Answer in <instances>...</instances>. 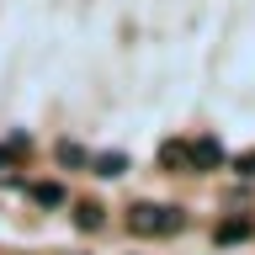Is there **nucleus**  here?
Instances as JSON below:
<instances>
[{"label": "nucleus", "mask_w": 255, "mask_h": 255, "mask_svg": "<svg viewBox=\"0 0 255 255\" xmlns=\"http://www.w3.org/2000/svg\"><path fill=\"white\" fill-rule=\"evenodd\" d=\"M59 165H64V170H80V165L91 170V154H85L75 138H64V143H59Z\"/></svg>", "instance_id": "0eeeda50"}, {"label": "nucleus", "mask_w": 255, "mask_h": 255, "mask_svg": "<svg viewBox=\"0 0 255 255\" xmlns=\"http://www.w3.org/2000/svg\"><path fill=\"white\" fill-rule=\"evenodd\" d=\"M255 234V218H223L218 229H213V245H239V239Z\"/></svg>", "instance_id": "20e7f679"}, {"label": "nucleus", "mask_w": 255, "mask_h": 255, "mask_svg": "<svg viewBox=\"0 0 255 255\" xmlns=\"http://www.w3.org/2000/svg\"><path fill=\"white\" fill-rule=\"evenodd\" d=\"M75 229H101V207H96V202H80L75 207Z\"/></svg>", "instance_id": "6e6552de"}, {"label": "nucleus", "mask_w": 255, "mask_h": 255, "mask_svg": "<svg viewBox=\"0 0 255 255\" xmlns=\"http://www.w3.org/2000/svg\"><path fill=\"white\" fill-rule=\"evenodd\" d=\"M27 197H32L37 207H64V186H59V181H37Z\"/></svg>", "instance_id": "423d86ee"}, {"label": "nucleus", "mask_w": 255, "mask_h": 255, "mask_svg": "<svg viewBox=\"0 0 255 255\" xmlns=\"http://www.w3.org/2000/svg\"><path fill=\"white\" fill-rule=\"evenodd\" d=\"M186 159H191V175H207V170H218L229 154H223V143L213 133H197V138H186Z\"/></svg>", "instance_id": "f03ea898"}, {"label": "nucleus", "mask_w": 255, "mask_h": 255, "mask_svg": "<svg viewBox=\"0 0 255 255\" xmlns=\"http://www.w3.org/2000/svg\"><path fill=\"white\" fill-rule=\"evenodd\" d=\"M159 165H165V170H186L191 175V159H186V138H165V143H159Z\"/></svg>", "instance_id": "39448f33"}, {"label": "nucleus", "mask_w": 255, "mask_h": 255, "mask_svg": "<svg viewBox=\"0 0 255 255\" xmlns=\"http://www.w3.org/2000/svg\"><path fill=\"white\" fill-rule=\"evenodd\" d=\"M91 170L101 175V181H117V175L128 170V154L123 149H101V154H91Z\"/></svg>", "instance_id": "7ed1b4c3"}, {"label": "nucleus", "mask_w": 255, "mask_h": 255, "mask_svg": "<svg viewBox=\"0 0 255 255\" xmlns=\"http://www.w3.org/2000/svg\"><path fill=\"white\" fill-rule=\"evenodd\" d=\"M234 170H239V175H245V181H255V149H245V154H239V159H234Z\"/></svg>", "instance_id": "1a4fd4ad"}, {"label": "nucleus", "mask_w": 255, "mask_h": 255, "mask_svg": "<svg viewBox=\"0 0 255 255\" xmlns=\"http://www.w3.org/2000/svg\"><path fill=\"white\" fill-rule=\"evenodd\" d=\"M181 223H186L181 207H165V202H133L128 207V229L143 234V239H165V234H175Z\"/></svg>", "instance_id": "f257e3e1"}]
</instances>
